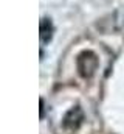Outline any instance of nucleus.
<instances>
[{
	"label": "nucleus",
	"instance_id": "obj_1",
	"mask_svg": "<svg viewBox=\"0 0 124 134\" xmlns=\"http://www.w3.org/2000/svg\"><path fill=\"white\" fill-rule=\"evenodd\" d=\"M76 64H78V70H79L81 76L92 78L98 69V56L90 50H85L78 56Z\"/></svg>",
	"mask_w": 124,
	"mask_h": 134
},
{
	"label": "nucleus",
	"instance_id": "obj_3",
	"mask_svg": "<svg viewBox=\"0 0 124 134\" xmlns=\"http://www.w3.org/2000/svg\"><path fill=\"white\" fill-rule=\"evenodd\" d=\"M109 19H110V20H106V17H104V20L109 22V25H110L112 28L124 30V8L118 9V11H115L113 14H110Z\"/></svg>",
	"mask_w": 124,
	"mask_h": 134
},
{
	"label": "nucleus",
	"instance_id": "obj_4",
	"mask_svg": "<svg viewBox=\"0 0 124 134\" xmlns=\"http://www.w3.org/2000/svg\"><path fill=\"white\" fill-rule=\"evenodd\" d=\"M53 36V25L48 19H42L40 22V41L42 42H48Z\"/></svg>",
	"mask_w": 124,
	"mask_h": 134
},
{
	"label": "nucleus",
	"instance_id": "obj_2",
	"mask_svg": "<svg viewBox=\"0 0 124 134\" xmlns=\"http://www.w3.org/2000/svg\"><path fill=\"white\" fill-rule=\"evenodd\" d=\"M82 119H84V114H82L81 108L76 106V108H73L71 111L67 112V115H65V119H64V126H65V128H70V130H76V128L81 125Z\"/></svg>",
	"mask_w": 124,
	"mask_h": 134
}]
</instances>
